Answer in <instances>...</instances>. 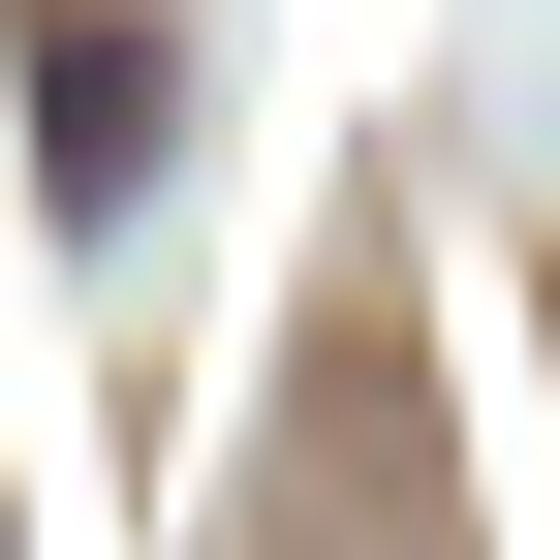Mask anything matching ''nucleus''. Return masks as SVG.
<instances>
[{
  "instance_id": "f257e3e1",
  "label": "nucleus",
  "mask_w": 560,
  "mask_h": 560,
  "mask_svg": "<svg viewBox=\"0 0 560 560\" xmlns=\"http://www.w3.org/2000/svg\"><path fill=\"white\" fill-rule=\"evenodd\" d=\"M32 156H62V187H156V32H125V0L32 32Z\"/></svg>"
}]
</instances>
